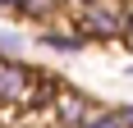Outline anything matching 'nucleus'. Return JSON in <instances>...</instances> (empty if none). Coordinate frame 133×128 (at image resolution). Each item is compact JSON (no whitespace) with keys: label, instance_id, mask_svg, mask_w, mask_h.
Here are the masks:
<instances>
[{"label":"nucleus","instance_id":"nucleus-1","mask_svg":"<svg viewBox=\"0 0 133 128\" xmlns=\"http://www.w3.org/2000/svg\"><path fill=\"white\" fill-rule=\"evenodd\" d=\"M74 32L83 41H119L124 37V0H96L74 9Z\"/></svg>","mask_w":133,"mask_h":128},{"label":"nucleus","instance_id":"nucleus-2","mask_svg":"<svg viewBox=\"0 0 133 128\" xmlns=\"http://www.w3.org/2000/svg\"><path fill=\"white\" fill-rule=\"evenodd\" d=\"M37 73L41 69H32V64H23V60H0V110L28 105V96L37 87Z\"/></svg>","mask_w":133,"mask_h":128},{"label":"nucleus","instance_id":"nucleus-3","mask_svg":"<svg viewBox=\"0 0 133 128\" xmlns=\"http://www.w3.org/2000/svg\"><path fill=\"white\" fill-rule=\"evenodd\" d=\"M55 115V128H83L87 119H92V105H87V96H78V91H60L51 105Z\"/></svg>","mask_w":133,"mask_h":128},{"label":"nucleus","instance_id":"nucleus-4","mask_svg":"<svg viewBox=\"0 0 133 128\" xmlns=\"http://www.w3.org/2000/svg\"><path fill=\"white\" fill-rule=\"evenodd\" d=\"M64 9V5H60V0H18V18H28V23H51L55 14Z\"/></svg>","mask_w":133,"mask_h":128},{"label":"nucleus","instance_id":"nucleus-5","mask_svg":"<svg viewBox=\"0 0 133 128\" xmlns=\"http://www.w3.org/2000/svg\"><path fill=\"white\" fill-rule=\"evenodd\" d=\"M41 46H51V51H60V55H74V51H83V37H78V32H69V27H51V23H46Z\"/></svg>","mask_w":133,"mask_h":128},{"label":"nucleus","instance_id":"nucleus-6","mask_svg":"<svg viewBox=\"0 0 133 128\" xmlns=\"http://www.w3.org/2000/svg\"><path fill=\"white\" fill-rule=\"evenodd\" d=\"M23 55V37L18 32H0V60H18Z\"/></svg>","mask_w":133,"mask_h":128},{"label":"nucleus","instance_id":"nucleus-7","mask_svg":"<svg viewBox=\"0 0 133 128\" xmlns=\"http://www.w3.org/2000/svg\"><path fill=\"white\" fill-rule=\"evenodd\" d=\"M83 128H124V124H119L115 110H92V119H87Z\"/></svg>","mask_w":133,"mask_h":128},{"label":"nucleus","instance_id":"nucleus-8","mask_svg":"<svg viewBox=\"0 0 133 128\" xmlns=\"http://www.w3.org/2000/svg\"><path fill=\"white\" fill-rule=\"evenodd\" d=\"M124 37L133 41V0H124Z\"/></svg>","mask_w":133,"mask_h":128},{"label":"nucleus","instance_id":"nucleus-9","mask_svg":"<svg viewBox=\"0 0 133 128\" xmlns=\"http://www.w3.org/2000/svg\"><path fill=\"white\" fill-rule=\"evenodd\" d=\"M115 115H119V124H124V128H133V105H119Z\"/></svg>","mask_w":133,"mask_h":128},{"label":"nucleus","instance_id":"nucleus-10","mask_svg":"<svg viewBox=\"0 0 133 128\" xmlns=\"http://www.w3.org/2000/svg\"><path fill=\"white\" fill-rule=\"evenodd\" d=\"M60 5H64V9L74 14V9H83V5H96V0H60Z\"/></svg>","mask_w":133,"mask_h":128},{"label":"nucleus","instance_id":"nucleus-11","mask_svg":"<svg viewBox=\"0 0 133 128\" xmlns=\"http://www.w3.org/2000/svg\"><path fill=\"white\" fill-rule=\"evenodd\" d=\"M0 9H9V14H14V9H18V0H0Z\"/></svg>","mask_w":133,"mask_h":128}]
</instances>
